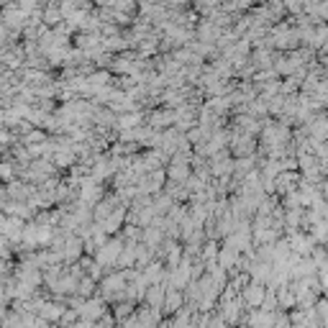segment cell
Instances as JSON below:
<instances>
[{
    "instance_id": "9",
    "label": "cell",
    "mask_w": 328,
    "mask_h": 328,
    "mask_svg": "<svg viewBox=\"0 0 328 328\" xmlns=\"http://www.w3.org/2000/svg\"><path fill=\"white\" fill-rule=\"evenodd\" d=\"M236 6H239V11H246V8H256V0H236Z\"/></svg>"
},
{
    "instance_id": "1",
    "label": "cell",
    "mask_w": 328,
    "mask_h": 328,
    "mask_svg": "<svg viewBox=\"0 0 328 328\" xmlns=\"http://www.w3.org/2000/svg\"><path fill=\"white\" fill-rule=\"evenodd\" d=\"M3 16H6L8 26H13V29H24V26H26V18H29V13H24V11L16 8V6H6Z\"/></svg>"
},
{
    "instance_id": "3",
    "label": "cell",
    "mask_w": 328,
    "mask_h": 328,
    "mask_svg": "<svg viewBox=\"0 0 328 328\" xmlns=\"http://www.w3.org/2000/svg\"><path fill=\"white\" fill-rule=\"evenodd\" d=\"M195 11L200 13V16H216L218 11H221V0H195Z\"/></svg>"
},
{
    "instance_id": "4",
    "label": "cell",
    "mask_w": 328,
    "mask_h": 328,
    "mask_svg": "<svg viewBox=\"0 0 328 328\" xmlns=\"http://www.w3.org/2000/svg\"><path fill=\"white\" fill-rule=\"evenodd\" d=\"M41 18H44V21H46V24H49V26H54V24H57V21H62V18H64V16H62V11H59V3H49V6H46V11H44V16H41Z\"/></svg>"
},
{
    "instance_id": "7",
    "label": "cell",
    "mask_w": 328,
    "mask_h": 328,
    "mask_svg": "<svg viewBox=\"0 0 328 328\" xmlns=\"http://www.w3.org/2000/svg\"><path fill=\"white\" fill-rule=\"evenodd\" d=\"M172 118H175L172 113H156V115H154V126H167Z\"/></svg>"
},
{
    "instance_id": "2",
    "label": "cell",
    "mask_w": 328,
    "mask_h": 328,
    "mask_svg": "<svg viewBox=\"0 0 328 328\" xmlns=\"http://www.w3.org/2000/svg\"><path fill=\"white\" fill-rule=\"evenodd\" d=\"M308 233L315 239V244H325V241H328V221H325V218H318V221L308 228Z\"/></svg>"
},
{
    "instance_id": "6",
    "label": "cell",
    "mask_w": 328,
    "mask_h": 328,
    "mask_svg": "<svg viewBox=\"0 0 328 328\" xmlns=\"http://www.w3.org/2000/svg\"><path fill=\"white\" fill-rule=\"evenodd\" d=\"M282 3H285L287 13H292V16H300L302 13V0H282Z\"/></svg>"
},
{
    "instance_id": "5",
    "label": "cell",
    "mask_w": 328,
    "mask_h": 328,
    "mask_svg": "<svg viewBox=\"0 0 328 328\" xmlns=\"http://www.w3.org/2000/svg\"><path fill=\"white\" fill-rule=\"evenodd\" d=\"M233 151L236 154H251L254 151V138L251 136H239L236 144H233Z\"/></svg>"
},
{
    "instance_id": "8",
    "label": "cell",
    "mask_w": 328,
    "mask_h": 328,
    "mask_svg": "<svg viewBox=\"0 0 328 328\" xmlns=\"http://www.w3.org/2000/svg\"><path fill=\"white\" fill-rule=\"evenodd\" d=\"M170 175H172V177H177V180H182V177H188V167H182V164H177V161H175V167L170 170Z\"/></svg>"
}]
</instances>
